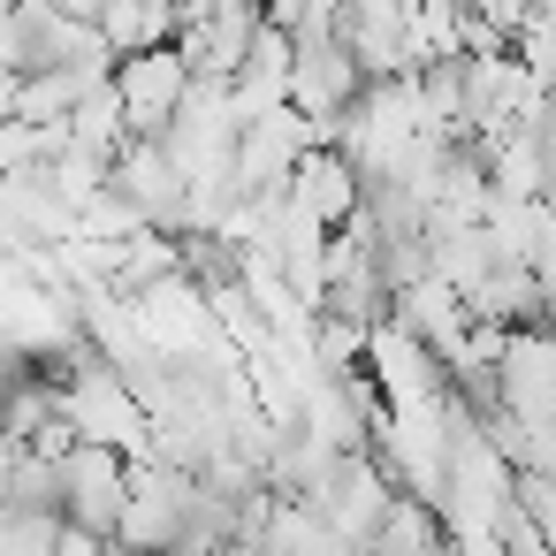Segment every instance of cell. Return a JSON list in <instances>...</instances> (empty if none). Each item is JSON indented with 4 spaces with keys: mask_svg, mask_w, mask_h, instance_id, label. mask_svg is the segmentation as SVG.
I'll list each match as a JSON object with an SVG mask.
<instances>
[{
    "mask_svg": "<svg viewBox=\"0 0 556 556\" xmlns=\"http://www.w3.org/2000/svg\"><path fill=\"white\" fill-rule=\"evenodd\" d=\"M115 85H123L130 130H138V138H168V130H176V115H184V100H191V85H199V62H191L176 39H161V47L123 54Z\"/></svg>",
    "mask_w": 556,
    "mask_h": 556,
    "instance_id": "6da1fadb",
    "label": "cell"
},
{
    "mask_svg": "<svg viewBox=\"0 0 556 556\" xmlns=\"http://www.w3.org/2000/svg\"><path fill=\"white\" fill-rule=\"evenodd\" d=\"M70 518H85V526H100L108 541L123 533V510H130V450H115V442H77L70 450Z\"/></svg>",
    "mask_w": 556,
    "mask_h": 556,
    "instance_id": "7a4b0ae2",
    "label": "cell"
},
{
    "mask_svg": "<svg viewBox=\"0 0 556 556\" xmlns=\"http://www.w3.org/2000/svg\"><path fill=\"white\" fill-rule=\"evenodd\" d=\"M503 412H518L526 427H556V336L541 328H510L503 351Z\"/></svg>",
    "mask_w": 556,
    "mask_h": 556,
    "instance_id": "3957f363",
    "label": "cell"
}]
</instances>
